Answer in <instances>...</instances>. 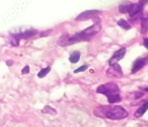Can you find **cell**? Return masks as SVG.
<instances>
[{"label":"cell","mask_w":148,"mask_h":127,"mask_svg":"<svg viewBox=\"0 0 148 127\" xmlns=\"http://www.w3.org/2000/svg\"><path fill=\"white\" fill-rule=\"evenodd\" d=\"M101 29V25L100 24L95 23L73 36H70L67 33L64 34L59 38L58 44L60 46H67L76 43L88 41L96 35Z\"/></svg>","instance_id":"6da1fadb"},{"label":"cell","mask_w":148,"mask_h":127,"mask_svg":"<svg viewBox=\"0 0 148 127\" xmlns=\"http://www.w3.org/2000/svg\"><path fill=\"white\" fill-rule=\"evenodd\" d=\"M88 68V66L87 65H83L79 67L78 68L75 69L73 71L74 73H78V72H82L86 71L87 68Z\"/></svg>","instance_id":"e0dca14e"},{"label":"cell","mask_w":148,"mask_h":127,"mask_svg":"<svg viewBox=\"0 0 148 127\" xmlns=\"http://www.w3.org/2000/svg\"><path fill=\"white\" fill-rule=\"evenodd\" d=\"M80 57H81V53L79 51H74L70 54L69 60L71 63L76 64L79 61Z\"/></svg>","instance_id":"8fae6325"},{"label":"cell","mask_w":148,"mask_h":127,"mask_svg":"<svg viewBox=\"0 0 148 127\" xmlns=\"http://www.w3.org/2000/svg\"><path fill=\"white\" fill-rule=\"evenodd\" d=\"M6 64L8 66H11L13 65V61L12 60H8L6 61Z\"/></svg>","instance_id":"7402d4cb"},{"label":"cell","mask_w":148,"mask_h":127,"mask_svg":"<svg viewBox=\"0 0 148 127\" xmlns=\"http://www.w3.org/2000/svg\"><path fill=\"white\" fill-rule=\"evenodd\" d=\"M144 96V94L141 92H137L136 93L135 96L136 99H139L140 98H141Z\"/></svg>","instance_id":"ffe728a7"},{"label":"cell","mask_w":148,"mask_h":127,"mask_svg":"<svg viewBox=\"0 0 148 127\" xmlns=\"http://www.w3.org/2000/svg\"><path fill=\"white\" fill-rule=\"evenodd\" d=\"M111 67L110 70H109V73L112 74V76L115 77H120L123 75L122 69L120 66L116 64L114 66H110Z\"/></svg>","instance_id":"ba28073f"},{"label":"cell","mask_w":148,"mask_h":127,"mask_svg":"<svg viewBox=\"0 0 148 127\" xmlns=\"http://www.w3.org/2000/svg\"><path fill=\"white\" fill-rule=\"evenodd\" d=\"M51 70V68L47 66L45 68H43L40 70V71L37 74V76L39 78H42L45 77Z\"/></svg>","instance_id":"5bb4252c"},{"label":"cell","mask_w":148,"mask_h":127,"mask_svg":"<svg viewBox=\"0 0 148 127\" xmlns=\"http://www.w3.org/2000/svg\"><path fill=\"white\" fill-rule=\"evenodd\" d=\"M141 33L144 34L148 32V14L146 15H142L141 18Z\"/></svg>","instance_id":"9c48e42d"},{"label":"cell","mask_w":148,"mask_h":127,"mask_svg":"<svg viewBox=\"0 0 148 127\" xmlns=\"http://www.w3.org/2000/svg\"><path fill=\"white\" fill-rule=\"evenodd\" d=\"M38 33V31L37 29H31L25 30L24 32L13 34L11 37V44L12 46H18L21 40L33 37Z\"/></svg>","instance_id":"277c9868"},{"label":"cell","mask_w":148,"mask_h":127,"mask_svg":"<svg viewBox=\"0 0 148 127\" xmlns=\"http://www.w3.org/2000/svg\"><path fill=\"white\" fill-rule=\"evenodd\" d=\"M53 31V29H50L49 30H46V31H42V32L40 33V37L43 38V37H46L49 36Z\"/></svg>","instance_id":"ac0fdd59"},{"label":"cell","mask_w":148,"mask_h":127,"mask_svg":"<svg viewBox=\"0 0 148 127\" xmlns=\"http://www.w3.org/2000/svg\"><path fill=\"white\" fill-rule=\"evenodd\" d=\"M97 92L108 97L112 95L119 94L120 89L117 84L114 82H109L99 86L97 88Z\"/></svg>","instance_id":"3957f363"},{"label":"cell","mask_w":148,"mask_h":127,"mask_svg":"<svg viewBox=\"0 0 148 127\" xmlns=\"http://www.w3.org/2000/svg\"><path fill=\"white\" fill-rule=\"evenodd\" d=\"M117 25L120 26L122 29H125V30H128L131 29V27L130 25L127 23V21L123 19H121L119 20L117 22Z\"/></svg>","instance_id":"4fadbf2b"},{"label":"cell","mask_w":148,"mask_h":127,"mask_svg":"<svg viewBox=\"0 0 148 127\" xmlns=\"http://www.w3.org/2000/svg\"><path fill=\"white\" fill-rule=\"evenodd\" d=\"M145 91H148V88H145Z\"/></svg>","instance_id":"603a6c76"},{"label":"cell","mask_w":148,"mask_h":127,"mask_svg":"<svg viewBox=\"0 0 148 127\" xmlns=\"http://www.w3.org/2000/svg\"><path fill=\"white\" fill-rule=\"evenodd\" d=\"M148 110V102H146L136 111L134 116L136 118H140L144 115Z\"/></svg>","instance_id":"30bf717a"},{"label":"cell","mask_w":148,"mask_h":127,"mask_svg":"<svg viewBox=\"0 0 148 127\" xmlns=\"http://www.w3.org/2000/svg\"><path fill=\"white\" fill-rule=\"evenodd\" d=\"M30 68L28 65H26L25 67L21 70V73L22 74H27L29 72Z\"/></svg>","instance_id":"d6986e66"},{"label":"cell","mask_w":148,"mask_h":127,"mask_svg":"<svg viewBox=\"0 0 148 127\" xmlns=\"http://www.w3.org/2000/svg\"><path fill=\"white\" fill-rule=\"evenodd\" d=\"M41 112L43 113H48L51 115H54L57 113L56 110L51 108L50 106H49V105H47L46 107H45L44 109L41 111Z\"/></svg>","instance_id":"9a60e30c"},{"label":"cell","mask_w":148,"mask_h":127,"mask_svg":"<svg viewBox=\"0 0 148 127\" xmlns=\"http://www.w3.org/2000/svg\"><path fill=\"white\" fill-rule=\"evenodd\" d=\"M94 114L97 117L106 118L111 120H121L127 117L128 113L125 109L120 105H105L97 107Z\"/></svg>","instance_id":"7a4b0ae2"},{"label":"cell","mask_w":148,"mask_h":127,"mask_svg":"<svg viewBox=\"0 0 148 127\" xmlns=\"http://www.w3.org/2000/svg\"><path fill=\"white\" fill-rule=\"evenodd\" d=\"M101 13V12L98 10H88L83 12L79 14L76 17L75 20L76 21L86 20L94 17L97 15L100 14Z\"/></svg>","instance_id":"5b68a950"},{"label":"cell","mask_w":148,"mask_h":127,"mask_svg":"<svg viewBox=\"0 0 148 127\" xmlns=\"http://www.w3.org/2000/svg\"><path fill=\"white\" fill-rule=\"evenodd\" d=\"M107 98L108 102L111 103V104L118 103V102H120L121 100V98L120 94H116L107 97Z\"/></svg>","instance_id":"7c38bea8"},{"label":"cell","mask_w":148,"mask_h":127,"mask_svg":"<svg viewBox=\"0 0 148 127\" xmlns=\"http://www.w3.org/2000/svg\"><path fill=\"white\" fill-rule=\"evenodd\" d=\"M148 63V56L139 58L133 63L131 72L133 74L136 73L145 66Z\"/></svg>","instance_id":"8992f818"},{"label":"cell","mask_w":148,"mask_h":127,"mask_svg":"<svg viewBox=\"0 0 148 127\" xmlns=\"http://www.w3.org/2000/svg\"><path fill=\"white\" fill-rule=\"evenodd\" d=\"M128 4H122L119 6V11L122 14L127 13V7Z\"/></svg>","instance_id":"2e32d148"},{"label":"cell","mask_w":148,"mask_h":127,"mask_svg":"<svg viewBox=\"0 0 148 127\" xmlns=\"http://www.w3.org/2000/svg\"><path fill=\"white\" fill-rule=\"evenodd\" d=\"M126 48H121L114 53L109 61V65L110 66H114L117 64L118 62L123 59L126 53Z\"/></svg>","instance_id":"52a82bcc"},{"label":"cell","mask_w":148,"mask_h":127,"mask_svg":"<svg viewBox=\"0 0 148 127\" xmlns=\"http://www.w3.org/2000/svg\"><path fill=\"white\" fill-rule=\"evenodd\" d=\"M143 45L147 49H148V38H144Z\"/></svg>","instance_id":"44dd1931"}]
</instances>
